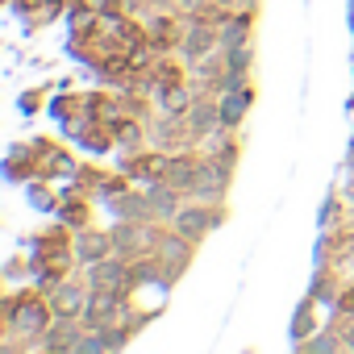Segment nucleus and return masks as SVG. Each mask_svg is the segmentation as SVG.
<instances>
[{
    "label": "nucleus",
    "mask_w": 354,
    "mask_h": 354,
    "mask_svg": "<svg viewBox=\"0 0 354 354\" xmlns=\"http://www.w3.org/2000/svg\"><path fill=\"white\" fill-rule=\"evenodd\" d=\"M9 333H30L34 342H42V333L50 329L55 313H50V300L42 296H26V300H9Z\"/></svg>",
    "instance_id": "obj_1"
},
{
    "label": "nucleus",
    "mask_w": 354,
    "mask_h": 354,
    "mask_svg": "<svg viewBox=\"0 0 354 354\" xmlns=\"http://www.w3.org/2000/svg\"><path fill=\"white\" fill-rule=\"evenodd\" d=\"M217 46H221V21L196 13V17L184 26V38H180V55H184V63H201V59L213 55Z\"/></svg>",
    "instance_id": "obj_2"
},
{
    "label": "nucleus",
    "mask_w": 354,
    "mask_h": 354,
    "mask_svg": "<svg viewBox=\"0 0 354 354\" xmlns=\"http://www.w3.org/2000/svg\"><path fill=\"white\" fill-rule=\"evenodd\" d=\"M225 221V209L221 205H209V201H192V205H184L180 213H175V221H171V230H180L184 238H192V242H201L209 230H217Z\"/></svg>",
    "instance_id": "obj_3"
},
{
    "label": "nucleus",
    "mask_w": 354,
    "mask_h": 354,
    "mask_svg": "<svg viewBox=\"0 0 354 354\" xmlns=\"http://www.w3.org/2000/svg\"><path fill=\"white\" fill-rule=\"evenodd\" d=\"M150 142H154V150H162V154H180V150H192V146H196L188 117H175V113H162V117L150 125Z\"/></svg>",
    "instance_id": "obj_4"
},
{
    "label": "nucleus",
    "mask_w": 354,
    "mask_h": 354,
    "mask_svg": "<svg viewBox=\"0 0 354 354\" xmlns=\"http://www.w3.org/2000/svg\"><path fill=\"white\" fill-rule=\"evenodd\" d=\"M84 333H88V325H84L80 317H55V321H50V329L42 333V342H38V350H50V354H63V350H75Z\"/></svg>",
    "instance_id": "obj_5"
},
{
    "label": "nucleus",
    "mask_w": 354,
    "mask_h": 354,
    "mask_svg": "<svg viewBox=\"0 0 354 354\" xmlns=\"http://www.w3.org/2000/svg\"><path fill=\"white\" fill-rule=\"evenodd\" d=\"M188 125H192V138L196 142H209L217 129H225L221 125V104L213 96H196L192 109H188Z\"/></svg>",
    "instance_id": "obj_6"
},
{
    "label": "nucleus",
    "mask_w": 354,
    "mask_h": 354,
    "mask_svg": "<svg viewBox=\"0 0 354 354\" xmlns=\"http://www.w3.org/2000/svg\"><path fill=\"white\" fill-rule=\"evenodd\" d=\"M88 288L84 283H75V279H63V283H55L50 288V313L55 317H84V304H88Z\"/></svg>",
    "instance_id": "obj_7"
},
{
    "label": "nucleus",
    "mask_w": 354,
    "mask_h": 354,
    "mask_svg": "<svg viewBox=\"0 0 354 354\" xmlns=\"http://www.w3.org/2000/svg\"><path fill=\"white\" fill-rule=\"evenodd\" d=\"M192 238H184L180 230H171V234H154V250H158V259L167 263V267H175V271H184L188 263H192Z\"/></svg>",
    "instance_id": "obj_8"
},
{
    "label": "nucleus",
    "mask_w": 354,
    "mask_h": 354,
    "mask_svg": "<svg viewBox=\"0 0 354 354\" xmlns=\"http://www.w3.org/2000/svg\"><path fill=\"white\" fill-rule=\"evenodd\" d=\"M109 234H113V254H121V259H129V263H133V254L150 250V230L138 225V221H121V225L109 230Z\"/></svg>",
    "instance_id": "obj_9"
},
{
    "label": "nucleus",
    "mask_w": 354,
    "mask_h": 354,
    "mask_svg": "<svg viewBox=\"0 0 354 354\" xmlns=\"http://www.w3.org/2000/svg\"><path fill=\"white\" fill-rule=\"evenodd\" d=\"M196 175H201V158L192 150H180V154H167V184H175L180 192L192 196L196 188Z\"/></svg>",
    "instance_id": "obj_10"
},
{
    "label": "nucleus",
    "mask_w": 354,
    "mask_h": 354,
    "mask_svg": "<svg viewBox=\"0 0 354 354\" xmlns=\"http://www.w3.org/2000/svg\"><path fill=\"white\" fill-rule=\"evenodd\" d=\"M217 104H221V125L225 129H238L246 121L250 104H254V88L246 84V88H234V92H217Z\"/></svg>",
    "instance_id": "obj_11"
},
{
    "label": "nucleus",
    "mask_w": 354,
    "mask_h": 354,
    "mask_svg": "<svg viewBox=\"0 0 354 354\" xmlns=\"http://www.w3.org/2000/svg\"><path fill=\"white\" fill-rule=\"evenodd\" d=\"M113 209H117L121 221H138V225L158 221V217H154V205H150L146 192H117V196H113Z\"/></svg>",
    "instance_id": "obj_12"
},
{
    "label": "nucleus",
    "mask_w": 354,
    "mask_h": 354,
    "mask_svg": "<svg viewBox=\"0 0 354 354\" xmlns=\"http://www.w3.org/2000/svg\"><path fill=\"white\" fill-rule=\"evenodd\" d=\"M146 196H150V205H154V217L158 221H175V213H180L184 205H180V188L175 184H167V180H154L150 188H146Z\"/></svg>",
    "instance_id": "obj_13"
},
{
    "label": "nucleus",
    "mask_w": 354,
    "mask_h": 354,
    "mask_svg": "<svg viewBox=\"0 0 354 354\" xmlns=\"http://www.w3.org/2000/svg\"><path fill=\"white\" fill-rule=\"evenodd\" d=\"M75 259L80 263H100V259H109L113 254V234H96V230H80L75 234Z\"/></svg>",
    "instance_id": "obj_14"
},
{
    "label": "nucleus",
    "mask_w": 354,
    "mask_h": 354,
    "mask_svg": "<svg viewBox=\"0 0 354 354\" xmlns=\"http://www.w3.org/2000/svg\"><path fill=\"white\" fill-rule=\"evenodd\" d=\"M250 26H254V9H242L238 17H225L221 21V50L246 46L250 42Z\"/></svg>",
    "instance_id": "obj_15"
},
{
    "label": "nucleus",
    "mask_w": 354,
    "mask_h": 354,
    "mask_svg": "<svg viewBox=\"0 0 354 354\" xmlns=\"http://www.w3.org/2000/svg\"><path fill=\"white\" fill-rule=\"evenodd\" d=\"M300 350H308V354H333V350H346L342 346V337L333 333V329H321L317 337H304V342H296Z\"/></svg>",
    "instance_id": "obj_16"
},
{
    "label": "nucleus",
    "mask_w": 354,
    "mask_h": 354,
    "mask_svg": "<svg viewBox=\"0 0 354 354\" xmlns=\"http://www.w3.org/2000/svg\"><path fill=\"white\" fill-rule=\"evenodd\" d=\"M142 133H146V129H142L138 121H133V125H129V121L117 125V142H121V146H133V150H138V146H142Z\"/></svg>",
    "instance_id": "obj_17"
},
{
    "label": "nucleus",
    "mask_w": 354,
    "mask_h": 354,
    "mask_svg": "<svg viewBox=\"0 0 354 354\" xmlns=\"http://www.w3.org/2000/svg\"><path fill=\"white\" fill-rule=\"evenodd\" d=\"M308 329H313V304H304V308L296 313V342H304Z\"/></svg>",
    "instance_id": "obj_18"
},
{
    "label": "nucleus",
    "mask_w": 354,
    "mask_h": 354,
    "mask_svg": "<svg viewBox=\"0 0 354 354\" xmlns=\"http://www.w3.org/2000/svg\"><path fill=\"white\" fill-rule=\"evenodd\" d=\"M175 5H180L188 17H196V13H205V5H213V0H175Z\"/></svg>",
    "instance_id": "obj_19"
},
{
    "label": "nucleus",
    "mask_w": 354,
    "mask_h": 354,
    "mask_svg": "<svg viewBox=\"0 0 354 354\" xmlns=\"http://www.w3.org/2000/svg\"><path fill=\"white\" fill-rule=\"evenodd\" d=\"M337 308H342L346 317H354V288H346V292H342V300H337Z\"/></svg>",
    "instance_id": "obj_20"
},
{
    "label": "nucleus",
    "mask_w": 354,
    "mask_h": 354,
    "mask_svg": "<svg viewBox=\"0 0 354 354\" xmlns=\"http://www.w3.org/2000/svg\"><path fill=\"white\" fill-rule=\"evenodd\" d=\"M342 346L354 350V317H350V325H346V333H342Z\"/></svg>",
    "instance_id": "obj_21"
}]
</instances>
